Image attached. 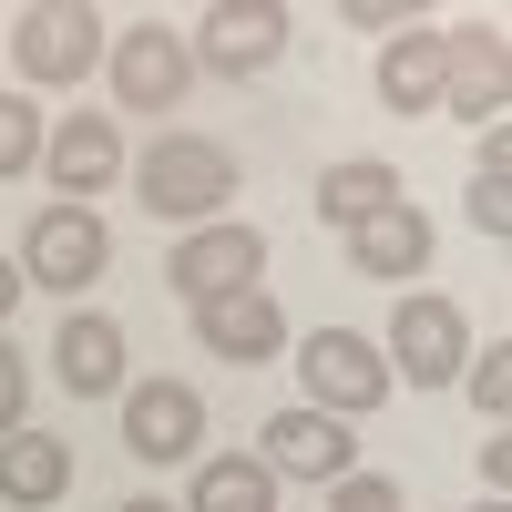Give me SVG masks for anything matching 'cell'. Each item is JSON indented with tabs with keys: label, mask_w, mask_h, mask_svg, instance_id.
I'll return each mask as SVG.
<instances>
[{
	"label": "cell",
	"mask_w": 512,
	"mask_h": 512,
	"mask_svg": "<svg viewBox=\"0 0 512 512\" xmlns=\"http://www.w3.org/2000/svg\"><path fill=\"white\" fill-rule=\"evenodd\" d=\"M134 195H144V216H164V226H216L226 195H236V154L216 134H154L144 164H134Z\"/></svg>",
	"instance_id": "obj_1"
},
{
	"label": "cell",
	"mask_w": 512,
	"mask_h": 512,
	"mask_svg": "<svg viewBox=\"0 0 512 512\" xmlns=\"http://www.w3.org/2000/svg\"><path fill=\"white\" fill-rule=\"evenodd\" d=\"M11 41V62H21V82H52V93H72L82 72H103V41H113V21L103 11H82V0H31V11L0 31Z\"/></svg>",
	"instance_id": "obj_2"
},
{
	"label": "cell",
	"mask_w": 512,
	"mask_h": 512,
	"mask_svg": "<svg viewBox=\"0 0 512 512\" xmlns=\"http://www.w3.org/2000/svg\"><path fill=\"white\" fill-rule=\"evenodd\" d=\"M103 267H113V226L93 216V205H41V216H31V236H21V287H52L62 308H72Z\"/></svg>",
	"instance_id": "obj_3"
},
{
	"label": "cell",
	"mask_w": 512,
	"mask_h": 512,
	"mask_svg": "<svg viewBox=\"0 0 512 512\" xmlns=\"http://www.w3.org/2000/svg\"><path fill=\"white\" fill-rule=\"evenodd\" d=\"M103 72H113V103H123V113H175L185 82H195V52H185V31L134 21V31L103 41Z\"/></svg>",
	"instance_id": "obj_4"
},
{
	"label": "cell",
	"mask_w": 512,
	"mask_h": 512,
	"mask_svg": "<svg viewBox=\"0 0 512 512\" xmlns=\"http://www.w3.org/2000/svg\"><path fill=\"white\" fill-rule=\"evenodd\" d=\"M379 359H390V379H410V390H451V379L472 369V328H461L451 297H400Z\"/></svg>",
	"instance_id": "obj_5"
},
{
	"label": "cell",
	"mask_w": 512,
	"mask_h": 512,
	"mask_svg": "<svg viewBox=\"0 0 512 512\" xmlns=\"http://www.w3.org/2000/svg\"><path fill=\"white\" fill-rule=\"evenodd\" d=\"M297 379H308V410H328V420H359V410L390 400V359H379V338H359V328H318L308 349H297Z\"/></svg>",
	"instance_id": "obj_6"
},
{
	"label": "cell",
	"mask_w": 512,
	"mask_h": 512,
	"mask_svg": "<svg viewBox=\"0 0 512 512\" xmlns=\"http://www.w3.org/2000/svg\"><path fill=\"white\" fill-rule=\"evenodd\" d=\"M256 277H267V236L236 226V216L185 226V236H175V256H164V287H175L185 308H205V297H226V287H256Z\"/></svg>",
	"instance_id": "obj_7"
},
{
	"label": "cell",
	"mask_w": 512,
	"mask_h": 512,
	"mask_svg": "<svg viewBox=\"0 0 512 512\" xmlns=\"http://www.w3.org/2000/svg\"><path fill=\"white\" fill-rule=\"evenodd\" d=\"M123 451L134 461H195L205 451V400L185 379H123Z\"/></svg>",
	"instance_id": "obj_8"
},
{
	"label": "cell",
	"mask_w": 512,
	"mask_h": 512,
	"mask_svg": "<svg viewBox=\"0 0 512 512\" xmlns=\"http://www.w3.org/2000/svg\"><path fill=\"white\" fill-rule=\"evenodd\" d=\"M287 11H277V0H216V11H205L195 21V41H185V52H195V72H226V82H246V72H267L277 52H287Z\"/></svg>",
	"instance_id": "obj_9"
},
{
	"label": "cell",
	"mask_w": 512,
	"mask_h": 512,
	"mask_svg": "<svg viewBox=\"0 0 512 512\" xmlns=\"http://www.w3.org/2000/svg\"><path fill=\"white\" fill-rule=\"evenodd\" d=\"M502 82H512V31H502V21L441 31V103H451V113H472V123L502 134Z\"/></svg>",
	"instance_id": "obj_10"
},
{
	"label": "cell",
	"mask_w": 512,
	"mask_h": 512,
	"mask_svg": "<svg viewBox=\"0 0 512 512\" xmlns=\"http://www.w3.org/2000/svg\"><path fill=\"white\" fill-rule=\"evenodd\" d=\"M256 441H267L256 461H267L277 482H349V472H359V441H349V420H328V410H277Z\"/></svg>",
	"instance_id": "obj_11"
},
{
	"label": "cell",
	"mask_w": 512,
	"mask_h": 512,
	"mask_svg": "<svg viewBox=\"0 0 512 512\" xmlns=\"http://www.w3.org/2000/svg\"><path fill=\"white\" fill-rule=\"evenodd\" d=\"M195 338H205V359H226V369H267L287 349V318H277L267 287H226V297L195 308Z\"/></svg>",
	"instance_id": "obj_12"
},
{
	"label": "cell",
	"mask_w": 512,
	"mask_h": 512,
	"mask_svg": "<svg viewBox=\"0 0 512 512\" xmlns=\"http://www.w3.org/2000/svg\"><path fill=\"white\" fill-rule=\"evenodd\" d=\"M41 175L62 185V205L103 195V185L123 175V134H113V113H62L52 134H41Z\"/></svg>",
	"instance_id": "obj_13"
},
{
	"label": "cell",
	"mask_w": 512,
	"mask_h": 512,
	"mask_svg": "<svg viewBox=\"0 0 512 512\" xmlns=\"http://www.w3.org/2000/svg\"><path fill=\"white\" fill-rule=\"evenodd\" d=\"M52 369L72 400H123V328L103 308H62V338H52Z\"/></svg>",
	"instance_id": "obj_14"
},
{
	"label": "cell",
	"mask_w": 512,
	"mask_h": 512,
	"mask_svg": "<svg viewBox=\"0 0 512 512\" xmlns=\"http://www.w3.org/2000/svg\"><path fill=\"white\" fill-rule=\"evenodd\" d=\"M349 267L359 277H420V267H431V216H420V205L400 195V205H379V216L369 226H349Z\"/></svg>",
	"instance_id": "obj_15"
},
{
	"label": "cell",
	"mask_w": 512,
	"mask_h": 512,
	"mask_svg": "<svg viewBox=\"0 0 512 512\" xmlns=\"http://www.w3.org/2000/svg\"><path fill=\"white\" fill-rule=\"evenodd\" d=\"M62 492H72V441H52V431H31V420H21V431L0 441V502H11V512H41V502H62Z\"/></svg>",
	"instance_id": "obj_16"
},
{
	"label": "cell",
	"mask_w": 512,
	"mask_h": 512,
	"mask_svg": "<svg viewBox=\"0 0 512 512\" xmlns=\"http://www.w3.org/2000/svg\"><path fill=\"white\" fill-rule=\"evenodd\" d=\"M379 103L390 113H441V31H400V41H379Z\"/></svg>",
	"instance_id": "obj_17"
},
{
	"label": "cell",
	"mask_w": 512,
	"mask_h": 512,
	"mask_svg": "<svg viewBox=\"0 0 512 512\" xmlns=\"http://www.w3.org/2000/svg\"><path fill=\"white\" fill-rule=\"evenodd\" d=\"M379 205H400V164H379V154H349V164H328L318 175V226H369Z\"/></svg>",
	"instance_id": "obj_18"
},
{
	"label": "cell",
	"mask_w": 512,
	"mask_h": 512,
	"mask_svg": "<svg viewBox=\"0 0 512 512\" xmlns=\"http://www.w3.org/2000/svg\"><path fill=\"white\" fill-rule=\"evenodd\" d=\"M185 512H277V472L256 451H216V461H195Z\"/></svg>",
	"instance_id": "obj_19"
},
{
	"label": "cell",
	"mask_w": 512,
	"mask_h": 512,
	"mask_svg": "<svg viewBox=\"0 0 512 512\" xmlns=\"http://www.w3.org/2000/svg\"><path fill=\"white\" fill-rule=\"evenodd\" d=\"M41 134H52V123L31 113V93H0V185L41 164Z\"/></svg>",
	"instance_id": "obj_20"
},
{
	"label": "cell",
	"mask_w": 512,
	"mask_h": 512,
	"mask_svg": "<svg viewBox=\"0 0 512 512\" xmlns=\"http://www.w3.org/2000/svg\"><path fill=\"white\" fill-rule=\"evenodd\" d=\"M328 512H400V482L390 472H349V482H328Z\"/></svg>",
	"instance_id": "obj_21"
},
{
	"label": "cell",
	"mask_w": 512,
	"mask_h": 512,
	"mask_svg": "<svg viewBox=\"0 0 512 512\" xmlns=\"http://www.w3.org/2000/svg\"><path fill=\"white\" fill-rule=\"evenodd\" d=\"M472 400H482V420H502V410H512V349H502V338H492L482 369H472Z\"/></svg>",
	"instance_id": "obj_22"
},
{
	"label": "cell",
	"mask_w": 512,
	"mask_h": 512,
	"mask_svg": "<svg viewBox=\"0 0 512 512\" xmlns=\"http://www.w3.org/2000/svg\"><path fill=\"white\" fill-rule=\"evenodd\" d=\"M21 410H31V369H21V349L0 338V441L21 431Z\"/></svg>",
	"instance_id": "obj_23"
},
{
	"label": "cell",
	"mask_w": 512,
	"mask_h": 512,
	"mask_svg": "<svg viewBox=\"0 0 512 512\" xmlns=\"http://www.w3.org/2000/svg\"><path fill=\"white\" fill-rule=\"evenodd\" d=\"M472 226L482 236H512V185H472Z\"/></svg>",
	"instance_id": "obj_24"
},
{
	"label": "cell",
	"mask_w": 512,
	"mask_h": 512,
	"mask_svg": "<svg viewBox=\"0 0 512 512\" xmlns=\"http://www.w3.org/2000/svg\"><path fill=\"white\" fill-rule=\"evenodd\" d=\"M349 21H359V31H390V41L410 31V11H390V0H349Z\"/></svg>",
	"instance_id": "obj_25"
},
{
	"label": "cell",
	"mask_w": 512,
	"mask_h": 512,
	"mask_svg": "<svg viewBox=\"0 0 512 512\" xmlns=\"http://www.w3.org/2000/svg\"><path fill=\"white\" fill-rule=\"evenodd\" d=\"M472 185H512V134H482V175Z\"/></svg>",
	"instance_id": "obj_26"
},
{
	"label": "cell",
	"mask_w": 512,
	"mask_h": 512,
	"mask_svg": "<svg viewBox=\"0 0 512 512\" xmlns=\"http://www.w3.org/2000/svg\"><path fill=\"white\" fill-rule=\"evenodd\" d=\"M21 308V256H0V318Z\"/></svg>",
	"instance_id": "obj_27"
},
{
	"label": "cell",
	"mask_w": 512,
	"mask_h": 512,
	"mask_svg": "<svg viewBox=\"0 0 512 512\" xmlns=\"http://www.w3.org/2000/svg\"><path fill=\"white\" fill-rule=\"evenodd\" d=\"M113 512H185V502H154V492H144V502H113Z\"/></svg>",
	"instance_id": "obj_28"
},
{
	"label": "cell",
	"mask_w": 512,
	"mask_h": 512,
	"mask_svg": "<svg viewBox=\"0 0 512 512\" xmlns=\"http://www.w3.org/2000/svg\"><path fill=\"white\" fill-rule=\"evenodd\" d=\"M482 512H502V502H482Z\"/></svg>",
	"instance_id": "obj_29"
}]
</instances>
